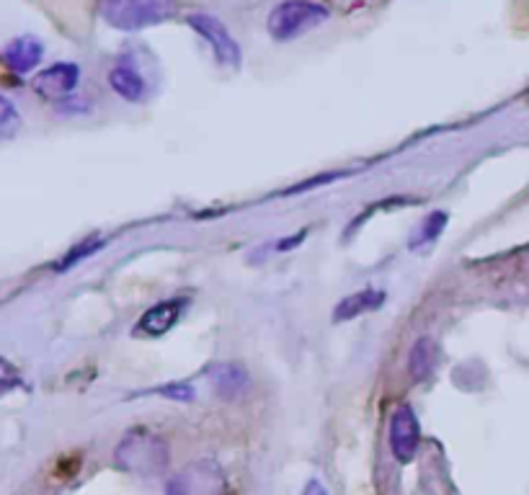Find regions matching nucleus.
Returning <instances> with one entry per match:
<instances>
[{
    "mask_svg": "<svg viewBox=\"0 0 529 495\" xmlns=\"http://www.w3.org/2000/svg\"><path fill=\"white\" fill-rule=\"evenodd\" d=\"M101 16L109 26L122 31H137L148 24L142 0H101Z\"/></svg>",
    "mask_w": 529,
    "mask_h": 495,
    "instance_id": "9",
    "label": "nucleus"
},
{
    "mask_svg": "<svg viewBox=\"0 0 529 495\" xmlns=\"http://www.w3.org/2000/svg\"><path fill=\"white\" fill-rule=\"evenodd\" d=\"M421 447V426L411 405H400L390 421V449L400 465H411Z\"/></svg>",
    "mask_w": 529,
    "mask_h": 495,
    "instance_id": "5",
    "label": "nucleus"
},
{
    "mask_svg": "<svg viewBox=\"0 0 529 495\" xmlns=\"http://www.w3.org/2000/svg\"><path fill=\"white\" fill-rule=\"evenodd\" d=\"M225 472L215 459H197L166 483V495H225Z\"/></svg>",
    "mask_w": 529,
    "mask_h": 495,
    "instance_id": "3",
    "label": "nucleus"
},
{
    "mask_svg": "<svg viewBox=\"0 0 529 495\" xmlns=\"http://www.w3.org/2000/svg\"><path fill=\"white\" fill-rule=\"evenodd\" d=\"M21 385V374L19 369L13 367L11 361L0 356V392H8L13 387Z\"/></svg>",
    "mask_w": 529,
    "mask_h": 495,
    "instance_id": "18",
    "label": "nucleus"
},
{
    "mask_svg": "<svg viewBox=\"0 0 529 495\" xmlns=\"http://www.w3.org/2000/svg\"><path fill=\"white\" fill-rule=\"evenodd\" d=\"M328 16L331 11L318 0H284L269 13L266 29H269L271 39L292 42V39L318 29L320 24H326Z\"/></svg>",
    "mask_w": 529,
    "mask_h": 495,
    "instance_id": "2",
    "label": "nucleus"
},
{
    "mask_svg": "<svg viewBox=\"0 0 529 495\" xmlns=\"http://www.w3.org/2000/svg\"><path fill=\"white\" fill-rule=\"evenodd\" d=\"M168 444L163 436L137 428L114 449V465L137 477H160L168 470Z\"/></svg>",
    "mask_w": 529,
    "mask_h": 495,
    "instance_id": "1",
    "label": "nucleus"
},
{
    "mask_svg": "<svg viewBox=\"0 0 529 495\" xmlns=\"http://www.w3.org/2000/svg\"><path fill=\"white\" fill-rule=\"evenodd\" d=\"M186 24L197 31L204 42L210 44L222 68H238L240 65L238 42H235L233 34L228 31V26L222 24L217 16H212V13H191V16H186Z\"/></svg>",
    "mask_w": 529,
    "mask_h": 495,
    "instance_id": "4",
    "label": "nucleus"
},
{
    "mask_svg": "<svg viewBox=\"0 0 529 495\" xmlns=\"http://www.w3.org/2000/svg\"><path fill=\"white\" fill-rule=\"evenodd\" d=\"M80 83V68L75 62H57V65H50L47 70L37 75L31 80V86L39 96L50 98V101H62L68 98L70 93L78 88Z\"/></svg>",
    "mask_w": 529,
    "mask_h": 495,
    "instance_id": "6",
    "label": "nucleus"
},
{
    "mask_svg": "<svg viewBox=\"0 0 529 495\" xmlns=\"http://www.w3.org/2000/svg\"><path fill=\"white\" fill-rule=\"evenodd\" d=\"M210 385L212 390L225 400L243 398L251 387V374L246 367H240L235 361H225L210 369Z\"/></svg>",
    "mask_w": 529,
    "mask_h": 495,
    "instance_id": "8",
    "label": "nucleus"
},
{
    "mask_svg": "<svg viewBox=\"0 0 529 495\" xmlns=\"http://www.w3.org/2000/svg\"><path fill=\"white\" fill-rule=\"evenodd\" d=\"M21 129V114L6 96H0V142L13 140Z\"/></svg>",
    "mask_w": 529,
    "mask_h": 495,
    "instance_id": "15",
    "label": "nucleus"
},
{
    "mask_svg": "<svg viewBox=\"0 0 529 495\" xmlns=\"http://www.w3.org/2000/svg\"><path fill=\"white\" fill-rule=\"evenodd\" d=\"M385 302V292L382 289H359V292L349 294L346 300H341L333 310V320L336 323H344V320H354L364 312H372L377 307H382Z\"/></svg>",
    "mask_w": 529,
    "mask_h": 495,
    "instance_id": "11",
    "label": "nucleus"
},
{
    "mask_svg": "<svg viewBox=\"0 0 529 495\" xmlns=\"http://www.w3.org/2000/svg\"><path fill=\"white\" fill-rule=\"evenodd\" d=\"M434 367H437V343L431 341L429 336L419 338L413 343L411 354H408V372H411L416 382H421V379H426L434 372Z\"/></svg>",
    "mask_w": 529,
    "mask_h": 495,
    "instance_id": "13",
    "label": "nucleus"
},
{
    "mask_svg": "<svg viewBox=\"0 0 529 495\" xmlns=\"http://www.w3.org/2000/svg\"><path fill=\"white\" fill-rule=\"evenodd\" d=\"M158 395H163V398H173V400H191V398H194V387L184 385V382H179V385L160 387Z\"/></svg>",
    "mask_w": 529,
    "mask_h": 495,
    "instance_id": "19",
    "label": "nucleus"
},
{
    "mask_svg": "<svg viewBox=\"0 0 529 495\" xmlns=\"http://www.w3.org/2000/svg\"><path fill=\"white\" fill-rule=\"evenodd\" d=\"M44 57V44L37 37H16L8 42L6 52H3V60H6L8 68L13 73H31L37 68Z\"/></svg>",
    "mask_w": 529,
    "mask_h": 495,
    "instance_id": "10",
    "label": "nucleus"
},
{
    "mask_svg": "<svg viewBox=\"0 0 529 495\" xmlns=\"http://www.w3.org/2000/svg\"><path fill=\"white\" fill-rule=\"evenodd\" d=\"M447 227V214L444 212H431L424 222L419 225L416 235L411 240V248H419V245L434 243V240L442 235V230Z\"/></svg>",
    "mask_w": 529,
    "mask_h": 495,
    "instance_id": "14",
    "label": "nucleus"
},
{
    "mask_svg": "<svg viewBox=\"0 0 529 495\" xmlns=\"http://www.w3.org/2000/svg\"><path fill=\"white\" fill-rule=\"evenodd\" d=\"M145 13H148V24H160L168 21L176 13V0H142Z\"/></svg>",
    "mask_w": 529,
    "mask_h": 495,
    "instance_id": "17",
    "label": "nucleus"
},
{
    "mask_svg": "<svg viewBox=\"0 0 529 495\" xmlns=\"http://www.w3.org/2000/svg\"><path fill=\"white\" fill-rule=\"evenodd\" d=\"M181 312H184V302L181 300H163L158 305L150 307L135 325L137 336H148V338H160L166 336L173 325L179 323Z\"/></svg>",
    "mask_w": 529,
    "mask_h": 495,
    "instance_id": "7",
    "label": "nucleus"
},
{
    "mask_svg": "<svg viewBox=\"0 0 529 495\" xmlns=\"http://www.w3.org/2000/svg\"><path fill=\"white\" fill-rule=\"evenodd\" d=\"M109 86L111 91L122 96L124 101H130V104H140L148 96V83L137 73L135 68L130 65H117V68L109 73Z\"/></svg>",
    "mask_w": 529,
    "mask_h": 495,
    "instance_id": "12",
    "label": "nucleus"
},
{
    "mask_svg": "<svg viewBox=\"0 0 529 495\" xmlns=\"http://www.w3.org/2000/svg\"><path fill=\"white\" fill-rule=\"evenodd\" d=\"M302 495H331V493H328V490L323 488L318 480H310V483L305 485V490H302Z\"/></svg>",
    "mask_w": 529,
    "mask_h": 495,
    "instance_id": "20",
    "label": "nucleus"
},
{
    "mask_svg": "<svg viewBox=\"0 0 529 495\" xmlns=\"http://www.w3.org/2000/svg\"><path fill=\"white\" fill-rule=\"evenodd\" d=\"M101 245H104V240H86V243L75 245L73 251L65 253V258H62V261H57L55 271H68L70 266H75L78 261H83V258L93 256V253L99 251Z\"/></svg>",
    "mask_w": 529,
    "mask_h": 495,
    "instance_id": "16",
    "label": "nucleus"
}]
</instances>
